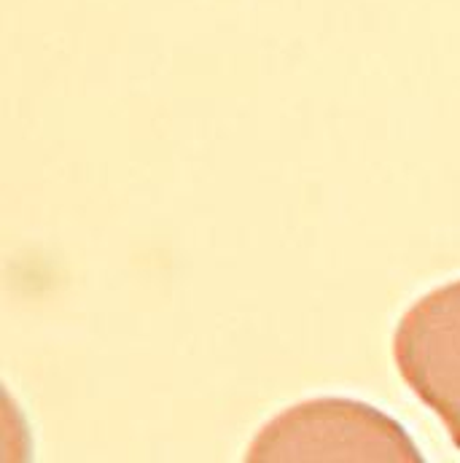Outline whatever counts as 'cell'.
<instances>
[{
    "label": "cell",
    "mask_w": 460,
    "mask_h": 463,
    "mask_svg": "<svg viewBox=\"0 0 460 463\" xmlns=\"http://www.w3.org/2000/svg\"><path fill=\"white\" fill-rule=\"evenodd\" d=\"M399 374L434 410L460 450V280L420 297L393 337Z\"/></svg>",
    "instance_id": "cell-2"
},
{
    "label": "cell",
    "mask_w": 460,
    "mask_h": 463,
    "mask_svg": "<svg viewBox=\"0 0 460 463\" xmlns=\"http://www.w3.org/2000/svg\"><path fill=\"white\" fill-rule=\"evenodd\" d=\"M242 463H428L388 412L345 396L299 402L248 445Z\"/></svg>",
    "instance_id": "cell-1"
}]
</instances>
